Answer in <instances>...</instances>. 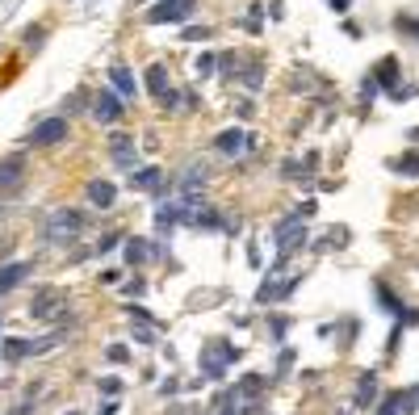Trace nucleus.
Listing matches in <instances>:
<instances>
[{
	"instance_id": "1",
	"label": "nucleus",
	"mask_w": 419,
	"mask_h": 415,
	"mask_svg": "<svg viewBox=\"0 0 419 415\" xmlns=\"http://www.w3.org/2000/svg\"><path fill=\"white\" fill-rule=\"evenodd\" d=\"M273 244H277V256H281V260H290L298 248H306V244H311V235H306V218H298V210H290V214L273 227Z\"/></svg>"
},
{
	"instance_id": "2",
	"label": "nucleus",
	"mask_w": 419,
	"mask_h": 415,
	"mask_svg": "<svg viewBox=\"0 0 419 415\" xmlns=\"http://www.w3.org/2000/svg\"><path fill=\"white\" fill-rule=\"evenodd\" d=\"M84 231V214L80 210H50L46 214V227H42V235H46V244H76V235Z\"/></svg>"
},
{
	"instance_id": "3",
	"label": "nucleus",
	"mask_w": 419,
	"mask_h": 415,
	"mask_svg": "<svg viewBox=\"0 0 419 415\" xmlns=\"http://www.w3.org/2000/svg\"><path fill=\"white\" fill-rule=\"evenodd\" d=\"M235 357H239V349H235V344H227V340H210V344H201V357H197L201 378L218 382V378L235 365Z\"/></svg>"
},
{
	"instance_id": "4",
	"label": "nucleus",
	"mask_w": 419,
	"mask_h": 415,
	"mask_svg": "<svg viewBox=\"0 0 419 415\" xmlns=\"http://www.w3.org/2000/svg\"><path fill=\"white\" fill-rule=\"evenodd\" d=\"M197 8V0H155V8H147V21L151 25H180L189 21Z\"/></svg>"
},
{
	"instance_id": "5",
	"label": "nucleus",
	"mask_w": 419,
	"mask_h": 415,
	"mask_svg": "<svg viewBox=\"0 0 419 415\" xmlns=\"http://www.w3.org/2000/svg\"><path fill=\"white\" fill-rule=\"evenodd\" d=\"M147 92H151V97H155L164 109H176V105H185V97H180V92L168 84V71H164L159 63H151V67H147Z\"/></svg>"
},
{
	"instance_id": "6",
	"label": "nucleus",
	"mask_w": 419,
	"mask_h": 415,
	"mask_svg": "<svg viewBox=\"0 0 419 415\" xmlns=\"http://www.w3.org/2000/svg\"><path fill=\"white\" fill-rule=\"evenodd\" d=\"M55 344H59V332H50V336H42V340H4V344H0V357H4V361H21V357L46 353V349H55Z\"/></svg>"
},
{
	"instance_id": "7",
	"label": "nucleus",
	"mask_w": 419,
	"mask_h": 415,
	"mask_svg": "<svg viewBox=\"0 0 419 415\" xmlns=\"http://www.w3.org/2000/svg\"><path fill=\"white\" fill-rule=\"evenodd\" d=\"M63 311H67V298H63V290H55V286L38 290L34 302H29V315H34V319H59Z\"/></svg>"
},
{
	"instance_id": "8",
	"label": "nucleus",
	"mask_w": 419,
	"mask_h": 415,
	"mask_svg": "<svg viewBox=\"0 0 419 415\" xmlns=\"http://www.w3.org/2000/svg\"><path fill=\"white\" fill-rule=\"evenodd\" d=\"M252 143H256V139H252L248 130H239V126H231V130H222V134L214 139V147H218L227 160H243V155L252 151Z\"/></svg>"
},
{
	"instance_id": "9",
	"label": "nucleus",
	"mask_w": 419,
	"mask_h": 415,
	"mask_svg": "<svg viewBox=\"0 0 419 415\" xmlns=\"http://www.w3.org/2000/svg\"><path fill=\"white\" fill-rule=\"evenodd\" d=\"M63 139H67V118H46V122H38L34 134H29L34 147H55V143H63Z\"/></svg>"
},
{
	"instance_id": "10",
	"label": "nucleus",
	"mask_w": 419,
	"mask_h": 415,
	"mask_svg": "<svg viewBox=\"0 0 419 415\" xmlns=\"http://www.w3.org/2000/svg\"><path fill=\"white\" fill-rule=\"evenodd\" d=\"M298 281H302V273H281V281H264L260 290H256V302H281L285 294H294L298 290Z\"/></svg>"
},
{
	"instance_id": "11",
	"label": "nucleus",
	"mask_w": 419,
	"mask_h": 415,
	"mask_svg": "<svg viewBox=\"0 0 419 415\" xmlns=\"http://www.w3.org/2000/svg\"><path fill=\"white\" fill-rule=\"evenodd\" d=\"M109 155H113V164H118V168H126V172H134V168H139V147H134V139H130V134H113V139H109Z\"/></svg>"
},
{
	"instance_id": "12",
	"label": "nucleus",
	"mask_w": 419,
	"mask_h": 415,
	"mask_svg": "<svg viewBox=\"0 0 419 415\" xmlns=\"http://www.w3.org/2000/svg\"><path fill=\"white\" fill-rule=\"evenodd\" d=\"M122 113H126V109H122V97H118V92H97V101H92V118H97L101 126H113Z\"/></svg>"
},
{
	"instance_id": "13",
	"label": "nucleus",
	"mask_w": 419,
	"mask_h": 415,
	"mask_svg": "<svg viewBox=\"0 0 419 415\" xmlns=\"http://www.w3.org/2000/svg\"><path fill=\"white\" fill-rule=\"evenodd\" d=\"M185 210H189V197H176V202H164L159 210H155V231L159 235H168L176 223H185Z\"/></svg>"
},
{
	"instance_id": "14",
	"label": "nucleus",
	"mask_w": 419,
	"mask_h": 415,
	"mask_svg": "<svg viewBox=\"0 0 419 415\" xmlns=\"http://www.w3.org/2000/svg\"><path fill=\"white\" fill-rule=\"evenodd\" d=\"M206 181H210V168H206V164H189V168L180 172V197L197 202V193L206 189Z\"/></svg>"
},
{
	"instance_id": "15",
	"label": "nucleus",
	"mask_w": 419,
	"mask_h": 415,
	"mask_svg": "<svg viewBox=\"0 0 419 415\" xmlns=\"http://www.w3.org/2000/svg\"><path fill=\"white\" fill-rule=\"evenodd\" d=\"M21 176H25V155H4L0 160V189L4 193L21 189Z\"/></svg>"
},
{
	"instance_id": "16",
	"label": "nucleus",
	"mask_w": 419,
	"mask_h": 415,
	"mask_svg": "<svg viewBox=\"0 0 419 415\" xmlns=\"http://www.w3.org/2000/svg\"><path fill=\"white\" fill-rule=\"evenodd\" d=\"M34 273V265L29 260H13V265H0V294H13L25 277Z\"/></svg>"
},
{
	"instance_id": "17",
	"label": "nucleus",
	"mask_w": 419,
	"mask_h": 415,
	"mask_svg": "<svg viewBox=\"0 0 419 415\" xmlns=\"http://www.w3.org/2000/svg\"><path fill=\"white\" fill-rule=\"evenodd\" d=\"M109 84H113V92H118L122 101H134V97H139V84H134V71H130V67H122V63H118V67L109 71Z\"/></svg>"
},
{
	"instance_id": "18",
	"label": "nucleus",
	"mask_w": 419,
	"mask_h": 415,
	"mask_svg": "<svg viewBox=\"0 0 419 415\" xmlns=\"http://www.w3.org/2000/svg\"><path fill=\"white\" fill-rule=\"evenodd\" d=\"M185 223H189V227H222L218 210H214V206H201V202H189V210H185Z\"/></svg>"
},
{
	"instance_id": "19",
	"label": "nucleus",
	"mask_w": 419,
	"mask_h": 415,
	"mask_svg": "<svg viewBox=\"0 0 419 415\" xmlns=\"http://www.w3.org/2000/svg\"><path fill=\"white\" fill-rule=\"evenodd\" d=\"M130 189H139V193L164 189V172H159V168H134V172H130Z\"/></svg>"
},
{
	"instance_id": "20",
	"label": "nucleus",
	"mask_w": 419,
	"mask_h": 415,
	"mask_svg": "<svg viewBox=\"0 0 419 415\" xmlns=\"http://www.w3.org/2000/svg\"><path fill=\"white\" fill-rule=\"evenodd\" d=\"M374 399H378V374L365 370V374L357 378V407L365 412V407H374Z\"/></svg>"
},
{
	"instance_id": "21",
	"label": "nucleus",
	"mask_w": 419,
	"mask_h": 415,
	"mask_svg": "<svg viewBox=\"0 0 419 415\" xmlns=\"http://www.w3.org/2000/svg\"><path fill=\"white\" fill-rule=\"evenodd\" d=\"M88 202L101 206V210H109V206L118 202V189H113L109 181H88Z\"/></svg>"
},
{
	"instance_id": "22",
	"label": "nucleus",
	"mask_w": 419,
	"mask_h": 415,
	"mask_svg": "<svg viewBox=\"0 0 419 415\" xmlns=\"http://www.w3.org/2000/svg\"><path fill=\"white\" fill-rule=\"evenodd\" d=\"M374 80H378V88H395V80H399V59H382L378 63V71H374Z\"/></svg>"
},
{
	"instance_id": "23",
	"label": "nucleus",
	"mask_w": 419,
	"mask_h": 415,
	"mask_svg": "<svg viewBox=\"0 0 419 415\" xmlns=\"http://www.w3.org/2000/svg\"><path fill=\"white\" fill-rule=\"evenodd\" d=\"M151 256H155V248H147V239H139V235L126 239V260H130V265H147Z\"/></svg>"
},
{
	"instance_id": "24",
	"label": "nucleus",
	"mask_w": 419,
	"mask_h": 415,
	"mask_svg": "<svg viewBox=\"0 0 419 415\" xmlns=\"http://www.w3.org/2000/svg\"><path fill=\"white\" fill-rule=\"evenodd\" d=\"M239 84H243L248 92H260V84H264V67H260V63H248V67L239 71Z\"/></svg>"
},
{
	"instance_id": "25",
	"label": "nucleus",
	"mask_w": 419,
	"mask_h": 415,
	"mask_svg": "<svg viewBox=\"0 0 419 415\" xmlns=\"http://www.w3.org/2000/svg\"><path fill=\"white\" fill-rule=\"evenodd\" d=\"M130 336H134V344H151V340H155V323H139V319H130Z\"/></svg>"
},
{
	"instance_id": "26",
	"label": "nucleus",
	"mask_w": 419,
	"mask_h": 415,
	"mask_svg": "<svg viewBox=\"0 0 419 415\" xmlns=\"http://www.w3.org/2000/svg\"><path fill=\"white\" fill-rule=\"evenodd\" d=\"M290 88H294V92H315V88H319V84H315V71H294Z\"/></svg>"
},
{
	"instance_id": "27",
	"label": "nucleus",
	"mask_w": 419,
	"mask_h": 415,
	"mask_svg": "<svg viewBox=\"0 0 419 415\" xmlns=\"http://www.w3.org/2000/svg\"><path fill=\"white\" fill-rule=\"evenodd\" d=\"M395 168H399V172H407V176H419V155H416V151L399 155V160H395Z\"/></svg>"
},
{
	"instance_id": "28",
	"label": "nucleus",
	"mask_w": 419,
	"mask_h": 415,
	"mask_svg": "<svg viewBox=\"0 0 419 415\" xmlns=\"http://www.w3.org/2000/svg\"><path fill=\"white\" fill-rule=\"evenodd\" d=\"M42 38H46V29H42V25L25 29V46H29V50H38V46H42Z\"/></svg>"
},
{
	"instance_id": "29",
	"label": "nucleus",
	"mask_w": 419,
	"mask_h": 415,
	"mask_svg": "<svg viewBox=\"0 0 419 415\" xmlns=\"http://www.w3.org/2000/svg\"><path fill=\"white\" fill-rule=\"evenodd\" d=\"M416 92H419V84H395V88H390L395 101H407V97H416Z\"/></svg>"
},
{
	"instance_id": "30",
	"label": "nucleus",
	"mask_w": 419,
	"mask_h": 415,
	"mask_svg": "<svg viewBox=\"0 0 419 415\" xmlns=\"http://www.w3.org/2000/svg\"><path fill=\"white\" fill-rule=\"evenodd\" d=\"M118 239H122L118 231H109V235H101V239H97V252H113V248H118Z\"/></svg>"
},
{
	"instance_id": "31",
	"label": "nucleus",
	"mask_w": 419,
	"mask_h": 415,
	"mask_svg": "<svg viewBox=\"0 0 419 415\" xmlns=\"http://www.w3.org/2000/svg\"><path fill=\"white\" fill-rule=\"evenodd\" d=\"M214 63H218L214 55H197V76H210V71H214Z\"/></svg>"
},
{
	"instance_id": "32",
	"label": "nucleus",
	"mask_w": 419,
	"mask_h": 415,
	"mask_svg": "<svg viewBox=\"0 0 419 415\" xmlns=\"http://www.w3.org/2000/svg\"><path fill=\"white\" fill-rule=\"evenodd\" d=\"M378 415H399V395H386V403L378 407Z\"/></svg>"
},
{
	"instance_id": "33",
	"label": "nucleus",
	"mask_w": 419,
	"mask_h": 415,
	"mask_svg": "<svg viewBox=\"0 0 419 415\" xmlns=\"http://www.w3.org/2000/svg\"><path fill=\"white\" fill-rule=\"evenodd\" d=\"M109 361H113V365H122V361H130V353H126L122 344H113V349H109Z\"/></svg>"
},
{
	"instance_id": "34",
	"label": "nucleus",
	"mask_w": 419,
	"mask_h": 415,
	"mask_svg": "<svg viewBox=\"0 0 419 415\" xmlns=\"http://www.w3.org/2000/svg\"><path fill=\"white\" fill-rule=\"evenodd\" d=\"M361 97L374 101V97H378V80H365V84H361Z\"/></svg>"
},
{
	"instance_id": "35",
	"label": "nucleus",
	"mask_w": 419,
	"mask_h": 415,
	"mask_svg": "<svg viewBox=\"0 0 419 415\" xmlns=\"http://www.w3.org/2000/svg\"><path fill=\"white\" fill-rule=\"evenodd\" d=\"M294 210H298V218H315L319 206H315V202H302V206H294Z\"/></svg>"
},
{
	"instance_id": "36",
	"label": "nucleus",
	"mask_w": 419,
	"mask_h": 415,
	"mask_svg": "<svg viewBox=\"0 0 419 415\" xmlns=\"http://www.w3.org/2000/svg\"><path fill=\"white\" fill-rule=\"evenodd\" d=\"M290 365H294V353H290V349H285V353H281V361H277V374H285V370H290Z\"/></svg>"
},
{
	"instance_id": "37",
	"label": "nucleus",
	"mask_w": 419,
	"mask_h": 415,
	"mask_svg": "<svg viewBox=\"0 0 419 415\" xmlns=\"http://www.w3.org/2000/svg\"><path fill=\"white\" fill-rule=\"evenodd\" d=\"M101 391H105V395H118V391H122V382H118V378H105V382H101Z\"/></svg>"
},
{
	"instance_id": "38",
	"label": "nucleus",
	"mask_w": 419,
	"mask_h": 415,
	"mask_svg": "<svg viewBox=\"0 0 419 415\" xmlns=\"http://www.w3.org/2000/svg\"><path fill=\"white\" fill-rule=\"evenodd\" d=\"M399 29H407V34H416L419 38V21H403V17H399Z\"/></svg>"
},
{
	"instance_id": "39",
	"label": "nucleus",
	"mask_w": 419,
	"mask_h": 415,
	"mask_svg": "<svg viewBox=\"0 0 419 415\" xmlns=\"http://www.w3.org/2000/svg\"><path fill=\"white\" fill-rule=\"evenodd\" d=\"M97 415H118V403H101V412Z\"/></svg>"
},
{
	"instance_id": "40",
	"label": "nucleus",
	"mask_w": 419,
	"mask_h": 415,
	"mask_svg": "<svg viewBox=\"0 0 419 415\" xmlns=\"http://www.w3.org/2000/svg\"><path fill=\"white\" fill-rule=\"evenodd\" d=\"M348 4H353V0H332V8H336V13H348Z\"/></svg>"
},
{
	"instance_id": "41",
	"label": "nucleus",
	"mask_w": 419,
	"mask_h": 415,
	"mask_svg": "<svg viewBox=\"0 0 419 415\" xmlns=\"http://www.w3.org/2000/svg\"><path fill=\"white\" fill-rule=\"evenodd\" d=\"M218 415H239V412H235V407H222V403H218Z\"/></svg>"
}]
</instances>
